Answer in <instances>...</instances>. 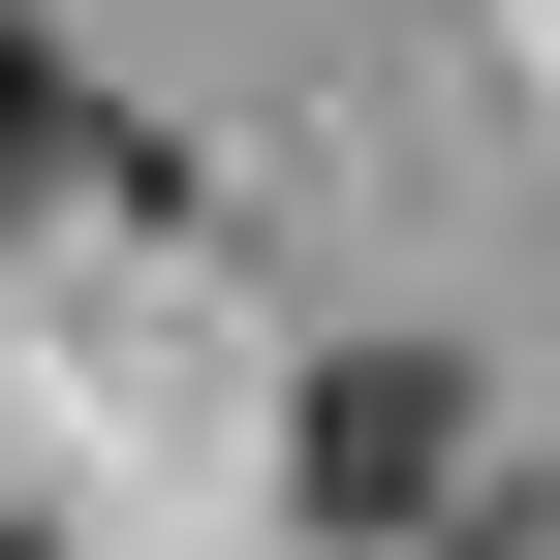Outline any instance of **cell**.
Wrapping results in <instances>:
<instances>
[{"label":"cell","instance_id":"2","mask_svg":"<svg viewBox=\"0 0 560 560\" xmlns=\"http://www.w3.org/2000/svg\"><path fill=\"white\" fill-rule=\"evenodd\" d=\"M0 187H32V32H0Z\"/></svg>","mask_w":560,"mask_h":560},{"label":"cell","instance_id":"1","mask_svg":"<svg viewBox=\"0 0 560 560\" xmlns=\"http://www.w3.org/2000/svg\"><path fill=\"white\" fill-rule=\"evenodd\" d=\"M436 467H467V405H436V374H342V405H312V529H405Z\"/></svg>","mask_w":560,"mask_h":560}]
</instances>
